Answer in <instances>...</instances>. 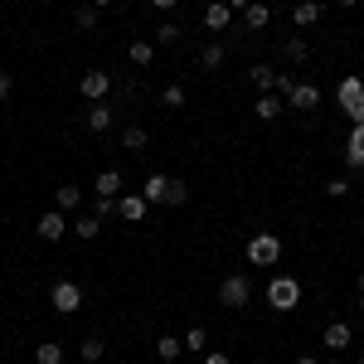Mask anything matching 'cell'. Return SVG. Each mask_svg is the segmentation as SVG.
Instances as JSON below:
<instances>
[{
  "mask_svg": "<svg viewBox=\"0 0 364 364\" xmlns=\"http://www.w3.org/2000/svg\"><path fill=\"white\" fill-rule=\"evenodd\" d=\"M267 306L282 311V316L296 311V306H301V282H296V277H272V282H267Z\"/></svg>",
  "mask_w": 364,
  "mask_h": 364,
  "instance_id": "1",
  "label": "cell"
},
{
  "mask_svg": "<svg viewBox=\"0 0 364 364\" xmlns=\"http://www.w3.org/2000/svg\"><path fill=\"white\" fill-rule=\"evenodd\" d=\"M272 262H282V238L262 228L248 238V267H272Z\"/></svg>",
  "mask_w": 364,
  "mask_h": 364,
  "instance_id": "2",
  "label": "cell"
},
{
  "mask_svg": "<svg viewBox=\"0 0 364 364\" xmlns=\"http://www.w3.org/2000/svg\"><path fill=\"white\" fill-rule=\"evenodd\" d=\"M248 301H252V282H248V272H228V277L219 282V306L243 311Z\"/></svg>",
  "mask_w": 364,
  "mask_h": 364,
  "instance_id": "3",
  "label": "cell"
},
{
  "mask_svg": "<svg viewBox=\"0 0 364 364\" xmlns=\"http://www.w3.org/2000/svg\"><path fill=\"white\" fill-rule=\"evenodd\" d=\"M78 92H83L87 107H92V102H107V97H112V73H107V68H87L83 78H78Z\"/></svg>",
  "mask_w": 364,
  "mask_h": 364,
  "instance_id": "4",
  "label": "cell"
},
{
  "mask_svg": "<svg viewBox=\"0 0 364 364\" xmlns=\"http://www.w3.org/2000/svg\"><path fill=\"white\" fill-rule=\"evenodd\" d=\"M63 233H73V219H68L63 209H44V214L34 219V238H44V243H58Z\"/></svg>",
  "mask_w": 364,
  "mask_h": 364,
  "instance_id": "5",
  "label": "cell"
},
{
  "mask_svg": "<svg viewBox=\"0 0 364 364\" xmlns=\"http://www.w3.org/2000/svg\"><path fill=\"white\" fill-rule=\"evenodd\" d=\"M49 301H54L58 316H78V311H83V287H78V282H54Z\"/></svg>",
  "mask_w": 364,
  "mask_h": 364,
  "instance_id": "6",
  "label": "cell"
},
{
  "mask_svg": "<svg viewBox=\"0 0 364 364\" xmlns=\"http://www.w3.org/2000/svg\"><path fill=\"white\" fill-rule=\"evenodd\" d=\"M117 214H122L127 224H141V219L151 214V204H146V195H141V190H127V195L117 199Z\"/></svg>",
  "mask_w": 364,
  "mask_h": 364,
  "instance_id": "7",
  "label": "cell"
},
{
  "mask_svg": "<svg viewBox=\"0 0 364 364\" xmlns=\"http://www.w3.org/2000/svg\"><path fill=\"white\" fill-rule=\"evenodd\" d=\"M287 107H296V112H316L321 107V87L316 83H296L287 92Z\"/></svg>",
  "mask_w": 364,
  "mask_h": 364,
  "instance_id": "8",
  "label": "cell"
},
{
  "mask_svg": "<svg viewBox=\"0 0 364 364\" xmlns=\"http://www.w3.org/2000/svg\"><path fill=\"white\" fill-rule=\"evenodd\" d=\"M112 107H107V102H92V107H87L83 112V127L87 132H92V136H107V132H112Z\"/></svg>",
  "mask_w": 364,
  "mask_h": 364,
  "instance_id": "9",
  "label": "cell"
},
{
  "mask_svg": "<svg viewBox=\"0 0 364 364\" xmlns=\"http://www.w3.org/2000/svg\"><path fill=\"white\" fill-rule=\"evenodd\" d=\"M92 195H102V199H122V195H127V180H122V170H102V175L92 180Z\"/></svg>",
  "mask_w": 364,
  "mask_h": 364,
  "instance_id": "10",
  "label": "cell"
},
{
  "mask_svg": "<svg viewBox=\"0 0 364 364\" xmlns=\"http://www.w3.org/2000/svg\"><path fill=\"white\" fill-rule=\"evenodd\" d=\"M282 107H287V97H282V92H257V102H252V117H257V122H277Z\"/></svg>",
  "mask_w": 364,
  "mask_h": 364,
  "instance_id": "11",
  "label": "cell"
},
{
  "mask_svg": "<svg viewBox=\"0 0 364 364\" xmlns=\"http://www.w3.org/2000/svg\"><path fill=\"white\" fill-rule=\"evenodd\" d=\"M336 102H340V107H355V102H364V78H360V73H345V78H340Z\"/></svg>",
  "mask_w": 364,
  "mask_h": 364,
  "instance_id": "12",
  "label": "cell"
},
{
  "mask_svg": "<svg viewBox=\"0 0 364 364\" xmlns=\"http://www.w3.org/2000/svg\"><path fill=\"white\" fill-rule=\"evenodd\" d=\"M345 166L364 170V122H360V127H350V136H345Z\"/></svg>",
  "mask_w": 364,
  "mask_h": 364,
  "instance_id": "13",
  "label": "cell"
},
{
  "mask_svg": "<svg viewBox=\"0 0 364 364\" xmlns=\"http://www.w3.org/2000/svg\"><path fill=\"white\" fill-rule=\"evenodd\" d=\"M141 195H146L151 209L166 204V199H170V175H146V180H141Z\"/></svg>",
  "mask_w": 364,
  "mask_h": 364,
  "instance_id": "14",
  "label": "cell"
},
{
  "mask_svg": "<svg viewBox=\"0 0 364 364\" xmlns=\"http://www.w3.org/2000/svg\"><path fill=\"white\" fill-rule=\"evenodd\" d=\"M228 20H233L228 0H209V5H204V29H228Z\"/></svg>",
  "mask_w": 364,
  "mask_h": 364,
  "instance_id": "15",
  "label": "cell"
},
{
  "mask_svg": "<svg viewBox=\"0 0 364 364\" xmlns=\"http://www.w3.org/2000/svg\"><path fill=\"white\" fill-rule=\"evenodd\" d=\"M248 78H252V87H257V92H277V68H272V63H252Z\"/></svg>",
  "mask_w": 364,
  "mask_h": 364,
  "instance_id": "16",
  "label": "cell"
},
{
  "mask_svg": "<svg viewBox=\"0 0 364 364\" xmlns=\"http://www.w3.org/2000/svg\"><path fill=\"white\" fill-rule=\"evenodd\" d=\"M224 58H228V44H224V39H209V44L199 49V63H204L209 73H214V68H224Z\"/></svg>",
  "mask_w": 364,
  "mask_h": 364,
  "instance_id": "17",
  "label": "cell"
},
{
  "mask_svg": "<svg viewBox=\"0 0 364 364\" xmlns=\"http://www.w3.org/2000/svg\"><path fill=\"white\" fill-rule=\"evenodd\" d=\"M78 204H83V185H58V190H54V209L73 214Z\"/></svg>",
  "mask_w": 364,
  "mask_h": 364,
  "instance_id": "18",
  "label": "cell"
},
{
  "mask_svg": "<svg viewBox=\"0 0 364 364\" xmlns=\"http://www.w3.org/2000/svg\"><path fill=\"white\" fill-rule=\"evenodd\" d=\"M180 355H185V336H161V340H156V360L175 364Z\"/></svg>",
  "mask_w": 364,
  "mask_h": 364,
  "instance_id": "19",
  "label": "cell"
},
{
  "mask_svg": "<svg viewBox=\"0 0 364 364\" xmlns=\"http://www.w3.org/2000/svg\"><path fill=\"white\" fill-rule=\"evenodd\" d=\"M321 340H326V350H350V340H355V336H350V326H345V321H331Z\"/></svg>",
  "mask_w": 364,
  "mask_h": 364,
  "instance_id": "20",
  "label": "cell"
},
{
  "mask_svg": "<svg viewBox=\"0 0 364 364\" xmlns=\"http://www.w3.org/2000/svg\"><path fill=\"white\" fill-rule=\"evenodd\" d=\"M291 25H296V29H311V25H321V5H316V0H301V5L291 10Z\"/></svg>",
  "mask_w": 364,
  "mask_h": 364,
  "instance_id": "21",
  "label": "cell"
},
{
  "mask_svg": "<svg viewBox=\"0 0 364 364\" xmlns=\"http://www.w3.org/2000/svg\"><path fill=\"white\" fill-rule=\"evenodd\" d=\"M127 58H132L136 68H151V58H156V39H132V49H127Z\"/></svg>",
  "mask_w": 364,
  "mask_h": 364,
  "instance_id": "22",
  "label": "cell"
},
{
  "mask_svg": "<svg viewBox=\"0 0 364 364\" xmlns=\"http://www.w3.org/2000/svg\"><path fill=\"white\" fill-rule=\"evenodd\" d=\"M243 25H248V29H267V25H272V10H267L262 0H252L248 10H243Z\"/></svg>",
  "mask_w": 364,
  "mask_h": 364,
  "instance_id": "23",
  "label": "cell"
},
{
  "mask_svg": "<svg viewBox=\"0 0 364 364\" xmlns=\"http://www.w3.org/2000/svg\"><path fill=\"white\" fill-rule=\"evenodd\" d=\"M34 364H63V345L58 340H39L34 345Z\"/></svg>",
  "mask_w": 364,
  "mask_h": 364,
  "instance_id": "24",
  "label": "cell"
},
{
  "mask_svg": "<svg viewBox=\"0 0 364 364\" xmlns=\"http://www.w3.org/2000/svg\"><path fill=\"white\" fill-rule=\"evenodd\" d=\"M282 54H287V63H306V58H311V44L301 39V34H291V39L282 44Z\"/></svg>",
  "mask_w": 364,
  "mask_h": 364,
  "instance_id": "25",
  "label": "cell"
},
{
  "mask_svg": "<svg viewBox=\"0 0 364 364\" xmlns=\"http://www.w3.org/2000/svg\"><path fill=\"white\" fill-rule=\"evenodd\" d=\"M73 25L92 34V29L102 25V10H97V5H78V10H73Z\"/></svg>",
  "mask_w": 364,
  "mask_h": 364,
  "instance_id": "26",
  "label": "cell"
},
{
  "mask_svg": "<svg viewBox=\"0 0 364 364\" xmlns=\"http://www.w3.org/2000/svg\"><path fill=\"white\" fill-rule=\"evenodd\" d=\"M102 355H107V345H102V340H97V336L78 340V360H83V364H97V360H102Z\"/></svg>",
  "mask_w": 364,
  "mask_h": 364,
  "instance_id": "27",
  "label": "cell"
},
{
  "mask_svg": "<svg viewBox=\"0 0 364 364\" xmlns=\"http://www.w3.org/2000/svg\"><path fill=\"white\" fill-rule=\"evenodd\" d=\"M73 233H78L83 243H92V238L102 233V219H97V214H83V219H73Z\"/></svg>",
  "mask_w": 364,
  "mask_h": 364,
  "instance_id": "28",
  "label": "cell"
},
{
  "mask_svg": "<svg viewBox=\"0 0 364 364\" xmlns=\"http://www.w3.org/2000/svg\"><path fill=\"white\" fill-rule=\"evenodd\" d=\"M122 146H127V151H146V146H151V132H146V127H127V132H122Z\"/></svg>",
  "mask_w": 364,
  "mask_h": 364,
  "instance_id": "29",
  "label": "cell"
},
{
  "mask_svg": "<svg viewBox=\"0 0 364 364\" xmlns=\"http://www.w3.org/2000/svg\"><path fill=\"white\" fill-rule=\"evenodd\" d=\"M185 350H190V355H204V350H209V336H204V326H190V331H185Z\"/></svg>",
  "mask_w": 364,
  "mask_h": 364,
  "instance_id": "30",
  "label": "cell"
},
{
  "mask_svg": "<svg viewBox=\"0 0 364 364\" xmlns=\"http://www.w3.org/2000/svg\"><path fill=\"white\" fill-rule=\"evenodd\" d=\"M161 102H166L170 112H175V107H185V102H190V92H185V83H170L166 92H161Z\"/></svg>",
  "mask_w": 364,
  "mask_h": 364,
  "instance_id": "31",
  "label": "cell"
},
{
  "mask_svg": "<svg viewBox=\"0 0 364 364\" xmlns=\"http://www.w3.org/2000/svg\"><path fill=\"white\" fill-rule=\"evenodd\" d=\"M161 44H180V25H175V20L156 25V49H161Z\"/></svg>",
  "mask_w": 364,
  "mask_h": 364,
  "instance_id": "32",
  "label": "cell"
},
{
  "mask_svg": "<svg viewBox=\"0 0 364 364\" xmlns=\"http://www.w3.org/2000/svg\"><path fill=\"white\" fill-rule=\"evenodd\" d=\"M185 199H190V185H185V180H170V199H166V209H180Z\"/></svg>",
  "mask_w": 364,
  "mask_h": 364,
  "instance_id": "33",
  "label": "cell"
},
{
  "mask_svg": "<svg viewBox=\"0 0 364 364\" xmlns=\"http://www.w3.org/2000/svg\"><path fill=\"white\" fill-rule=\"evenodd\" d=\"M326 195H331V199H345V195H350V175H336V180H326Z\"/></svg>",
  "mask_w": 364,
  "mask_h": 364,
  "instance_id": "34",
  "label": "cell"
},
{
  "mask_svg": "<svg viewBox=\"0 0 364 364\" xmlns=\"http://www.w3.org/2000/svg\"><path fill=\"white\" fill-rule=\"evenodd\" d=\"M10 97H15V73L0 68V102H10Z\"/></svg>",
  "mask_w": 364,
  "mask_h": 364,
  "instance_id": "35",
  "label": "cell"
},
{
  "mask_svg": "<svg viewBox=\"0 0 364 364\" xmlns=\"http://www.w3.org/2000/svg\"><path fill=\"white\" fill-rule=\"evenodd\" d=\"M92 214H97V219H112V214H117V199H102V195H97V209H92Z\"/></svg>",
  "mask_w": 364,
  "mask_h": 364,
  "instance_id": "36",
  "label": "cell"
},
{
  "mask_svg": "<svg viewBox=\"0 0 364 364\" xmlns=\"http://www.w3.org/2000/svg\"><path fill=\"white\" fill-rule=\"evenodd\" d=\"M199 364H233V360H228L224 350H204V355H199Z\"/></svg>",
  "mask_w": 364,
  "mask_h": 364,
  "instance_id": "37",
  "label": "cell"
},
{
  "mask_svg": "<svg viewBox=\"0 0 364 364\" xmlns=\"http://www.w3.org/2000/svg\"><path fill=\"white\" fill-rule=\"evenodd\" d=\"M151 5H156V10H175L180 0H151Z\"/></svg>",
  "mask_w": 364,
  "mask_h": 364,
  "instance_id": "38",
  "label": "cell"
},
{
  "mask_svg": "<svg viewBox=\"0 0 364 364\" xmlns=\"http://www.w3.org/2000/svg\"><path fill=\"white\" fill-rule=\"evenodd\" d=\"M252 0H228V10H248Z\"/></svg>",
  "mask_w": 364,
  "mask_h": 364,
  "instance_id": "39",
  "label": "cell"
},
{
  "mask_svg": "<svg viewBox=\"0 0 364 364\" xmlns=\"http://www.w3.org/2000/svg\"><path fill=\"white\" fill-rule=\"evenodd\" d=\"M296 364H321V360H316V355H296Z\"/></svg>",
  "mask_w": 364,
  "mask_h": 364,
  "instance_id": "40",
  "label": "cell"
},
{
  "mask_svg": "<svg viewBox=\"0 0 364 364\" xmlns=\"http://www.w3.org/2000/svg\"><path fill=\"white\" fill-rule=\"evenodd\" d=\"M92 5H97V10H107V5H117V0H92Z\"/></svg>",
  "mask_w": 364,
  "mask_h": 364,
  "instance_id": "41",
  "label": "cell"
},
{
  "mask_svg": "<svg viewBox=\"0 0 364 364\" xmlns=\"http://www.w3.org/2000/svg\"><path fill=\"white\" fill-rule=\"evenodd\" d=\"M340 5H345V10H355V5H360V0H340Z\"/></svg>",
  "mask_w": 364,
  "mask_h": 364,
  "instance_id": "42",
  "label": "cell"
},
{
  "mask_svg": "<svg viewBox=\"0 0 364 364\" xmlns=\"http://www.w3.org/2000/svg\"><path fill=\"white\" fill-rule=\"evenodd\" d=\"M360 291H364V272H360Z\"/></svg>",
  "mask_w": 364,
  "mask_h": 364,
  "instance_id": "43",
  "label": "cell"
},
{
  "mask_svg": "<svg viewBox=\"0 0 364 364\" xmlns=\"http://www.w3.org/2000/svg\"><path fill=\"white\" fill-rule=\"evenodd\" d=\"M360 311H364V291H360Z\"/></svg>",
  "mask_w": 364,
  "mask_h": 364,
  "instance_id": "44",
  "label": "cell"
},
{
  "mask_svg": "<svg viewBox=\"0 0 364 364\" xmlns=\"http://www.w3.org/2000/svg\"><path fill=\"white\" fill-rule=\"evenodd\" d=\"M355 364H364V355H360V360H355Z\"/></svg>",
  "mask_w": 364,
  "mask_h": 364,
  "instance_id": "45",
  "label": "cell"
}]
</instances>
